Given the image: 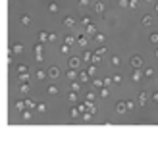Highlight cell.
Listing matches in <instances>:
<instances>
[{
    "mask_svg": "<svg viewBox=\"0 0 158 152\" xmlns=\"http://www.w3.org/2000/svg\"><path fill=\"white\" fill-rule=\"evenodd\" d=\"M129 64H131V66L135 68V70H139L141 66H143V58H141L139 54H133V56L129 58Z\"/></svg>",
    "mask_w": 158,
    "mask_h": 152,
    "instance_id": "1",
    "label": "cell"
},
{
    "mask_svg": "<svg viewBox=\"0 0 158 152\" xmlns=\"http://www.w3.org/2000/svg\"><path fill=\"white\" fill-rule=\"evenodd\" d=\"M79 64H81V58H77V56H71L70 60H68V66H70L71 70H77Z\"/></svg>",
    "mask_w": 158,
    "mask_h": 152,
    "instance_id": "2",
    "label": "cell"
},
{
    "mask_svg": "<svg viewBox=\"0 0 158 152\" xmlns=\"http://www.w3.org/2000/svg\"><path fill=\"white\" fill-rule=\"evenodd\" d=\"M114 108H116V112H118L120 116H121V114H125V112H127V102H121V100H120V102H116V106H114Z\"/></svg>",
    "mask_w": 158,
    "mask_h": 152,
    "instance_id": "3",
    "label": "cell"
},
{
    "mask_svg": "<svg viewBox=\"0 0 158 152\" xmlns=\"http://www.w3.org/2000/svg\"><path fill=\"white\" fill-rule=\"evenodd\" d=\"M64 27H68V29L75 27V19L71 18V16H66V18H64Z\"/></svg>",
    "mask_w": 158,
    "mask_h": 152,
    "instance_id": "4",
    "label": "cell"
},
{
    "mask_svg": "<svg viewBox=\"0 0 158 152\" xmlns=\"http://www.w3.org/2000/svg\"><path fill=\"white\" fill-rule=\"evenodd\" d=\"M96 33H98V31H96V27L93 25V23H91V25H87V27H85V35H87V37H95Z\"/></svg>",
    "mask_w": 158,
    "mask_h": 152,
    "instance_id": "5",
    "label": "cell"
},
{
    "mask_svg": "<svg viewBox=\"0 0 158 152\" xmlns=\"http://www.w3.org/2000/svg\"><path fill=\"white\" fill-rule=\"evenodd\" d=\"M58 75H60V68L52 66L50 70H48V77H50V79H58Z\"/></svg>",
    "mask_w": 158,
    "mask_h": 152,
    "instance_id": "6",
    "label": "cell"
},
{
    "mask_svg": "<svg viewBox=\"0 0 158 152\" xmlns=\"http://www.w3.org/2000/svg\"><path fill=\"white\" fill-rule=\"evenodd\" d=\"M68 79H70V81H75V79H79V73H77V70H71L70 68V71H68Z\"/></svg>",
    "mask_w": 158,
    "mask_h": 152,
    "instance_id": "7",
    "label": "cell"
},
{
    "mask_svg": "<svg viewBox=\"0 0 158 152\" xmlns=\"http://www.w3.org/2000/svg\"><path fill=\"white\" fill-rule=\"evenodd\" d=\"M131 79H133V83H139L141 79H143V73H141L139 70H135V71L131 73Z\"/></svg>",
    "mask_w": 158,
    "mask_h": 152,
    "instance_id": "8",
    "label": "cell"
},
{
    "mask_svg": "<svg viewBox=\"0 0 158 152\" xmlns=\"http://www.w3.org/2000/svg\"><path fill=\"white\" fill-rule=\"evenodd\" d=\"M19 21H21V25H31V16H27V14H23V16L19 18Z\"/></svg>",
    "mask_w": 158,
    "mask_h": 152,
    "instance_id": "9",
    "label": "cell"
},
{
    "mask_svg": "<svg viewBox=\"0 0 158 152\" xmlns=\"http://www.w3.org/2000/svg\"><path fill=\"white\" fill-rule=\"evenodd\" d=\"M77 45H79V46H87V45H89V39H87V35H81V37L77 39Z\"/></svg>",
    "mask_w": 158,
    "mask_h": 152,
    "instance_id": "10",
    "label": "cell"
},
{
    "mask_svg": "<svg viewBox=\"0 0 158 152\" xmlns=\"http://www.w3.org/2000/svg\"><path fill=\"white\" fill-rule=\"evenodd\" d=\"M71 91H75V93H79V91H81V81H79V79L71 81Z\"/></svg>",
    "mask_w": 158,
    "mask_h": 152,
    "instance_id": "11",
    "label": "cell"
},
{
    "mask_svg": "<svg viewBox=\"0 0 158 152\" xmlns=\"http://www.w3.org/2000/svg\"><path fill=\"white\" fill-rule=\"evenodd\" d=\"M93 56H95V54H93L91 50H85V52H83V60H85V62H93Z\"/></svg>",
    "mask_w": 158,
    "mask_h": 152,
    "instance_id": "12",
    "label": "cell"
},
{
    "mask_svg": "<svg viewBox=\"0 0 158 152\" xmlns=\"http://www.w3.org/2000/svg\"><path fill=\"white\" fill-rule=\"evenodd\" d=\"M70 116L73 118V120H75V118H81V110H79V108H71V110H70Z\"/></svg>",
    "mask_w": 158,
    "mask_h": 152,
    "instance_id": "13",
    "label": "cell"
},
{
    "mask_svg": "<svg viewBox=\"0 0 158 152\" xmlns=\"http://www.w3.org/2000/svg\"><path fill=\"white\" fill-rule=\"evenodd\" d=\"M48 35H50V33H46V31H41L39 33V41H41V43H46V41H48Z\"/></svg>",
    "mask_w": 158,
    "mask_h": 152,
    "instance_id": "14",
    "label": "cell"
},
{
    "mask_svg": "<svg viewBox=\"0 0 158 152\" xmlns=\"http://www.w3.org/2000/svg\"><path fill=\"white\" fill-rule=\"evenodd\" d=\"M21 50H23V45H21V43H16V45L12 46V52H14V54H19Z\"/></svg>",
    "mask_w": 158,
    "mask_h": 152,
    "instance_id": "15",
    "label": "cell"
},
{
    "mask_svg": "<svg viewBox=\"0 0 158 152\" xmlns=\"http://www.w3.org/2000/svg\"><path fill=\"white\" fill-rule=\"evenodd\" d=\"M89 77H91V75H89V71H81V73H79V81H81V83H87Z\"/></svg>",
    "mask_w": 158,
    "mask_h": 152,
    "instance_id": "16",
    "label": "cell"
},
{
    "mask_svg": "<svg viewBox=\"0 0 158 152\" xmlns=\"http://www.w3.org/2000/svg\"><path fill=\"white\" fill-rule=\"evenodd\" d=\"M98 95H100L102 98H108V96H110V89H108V87H100V93H98Z\"/></svg>",
    "mask_w": 158,
    "mask_h": 152,
    "instance_id": "17",
    "label": "cell"
},
{
    "mask_svg": "<svg viewBox=\"0 0 158 152\" xmlns=\"http://www.w3.org/2000/svg\"><path fill=\"white\" fill-rule=\"evenodd\" d=\"M146 98H149L146 93H139V104H141V106H145V104H146Z\"/></svg>",
    "mask_w": 158,
    "mask_h": 152,
    "instance_id": "18",
    "label": "cell"
},
{
    "mask_svg": "<svg viewBox=\"0 0 158 152\" xmlns=\"http://www.w3.org/2000/svg\"><path fill=\"white\" fill-rule=\"evenodd\" d=\"M21 118H23V120L25 121H29L33 118V114H31V110H23V112H21Z\"/></svg>",
    "mask_w": 158,
    "mask_h": 152,
    "instance_id": "19",
    "label": "cell"
},
{
    "mask_svg": "<svg viewBox=\"0 0 158 152\" xmlns=\"http://www.w3.org/2000/svg\"><path fill=\"white\" fill-rule=\"evenodd\" d=\"M81 120L83 121H91V120H93V112H83V114H81Z\"/></svg>",
    "mask_w": 158,
    "mask_h": 152,
    "instance_id": "20",
    "label": "cell"
},
{
    "mask_svg": "<svg viewBox=\"0 0 158 152\" xmlns=\"http://www.w3.org/2000/svg\"><path fill=\"white\" fill-rule=\"evenodd\" d=\"M64 43H66V45H73V43H77V39H73V35H68V37L64 39Z\"/></svg>",
    "mask_w": 158,
    "mask_h": 152,
    "instance_id": "21",
    "label": "cell"
},
{
    "mask_svg": "<svg viewBox=\"0 0 158 152\" xmlns=\"http://www.w3.org/2000/svg\"><path fill=\"white\" fill-rule=\"evenodd\" d=\"M25 100H19V102H16V110H19V112H23L25 110Z\"/></svg>",
    "mask_w": 158,
    "mask_h": 152,
    "instance_id": "22",
    "label": "cell"
},
{
    "mask_svg": "<svg viewBox=\"0 0 158 152\" xmlns=\"http://www.w3.org/2000/svg\"><path fill=\"white\" fill-rule=\"evenodd\" d=\"M19 91H21V93H29V91H31V85H29V83H21Z\"/></svg>",
    "mask_w": 158,
    "mask_h": 152,
    "instance_id": "23",
    "label": "cell"
},
{
    "mask_svg": "<svg viewBox=\"0 0 158 152\" xmlns=\"http://www.w3.org/2000/svg\"><path fill=\"white\" fill-rule=\"evenodd\" d=\"M87 71H89V75L93 77V75H95V73H96V64H91V66H89V68H87Z\"/></svg>",
    "mask_w": 158,
    "mask_h": 152,
    "instance_id": "24",
    "label": "cell"
},
{
    "mask_svg": "<svg viewBox=\"0 0 158 152\" xmlns=\"http://www.w3.org/2000/svg\"><path fill=\"white\" fill-rule=\"evenodd\" d=\"M95 41H96V43H104V41H106L104 33H96V35H95Z\"/></svg>",
    "mask_w": 158,
    "mask_h": 152,
    "instance_id": "25",
    "label": "cell"
},
{
    "mask_svg": "<svg viewBox=\"0 0 158 152\" xmlns=\"http://www.w3.org/2000/svg\"><path fill=\"white\" fill-rule=\"evenodd\" d=\"M106 52H108V48H106V46H98V48H96V52H95V54H98V56H104Z\"/></svg>",
    "mask_w": 158,
    "mask_h": 152,
    "instance_id": "26",
    "label": "cell"
},
{
    "mask_svg": "<svg viewBox=\"0 0 158 152\" xmlns=\"http://www.w3.org/2000/svg\"><path fill=\"white\" fill-rule=\"evenodd\" d=\"M19 81L21 83H29V71H27V73H19Z\"/></svg>",
    "mask_w": 158,
    "mask_h": 152,
    "instance_id": "27",
    "label": "cell"
},
{
    "mask_svg": "<svg viewBox=\"0 0 158 152\" xmlns=\"http://www.w3.org/2000/svg\"><path fill=\"white\" fill-rule=\"evenodd\" d=\"M81 23H83V27H87V25H91L93 21H91V18H89V16H83V18H81Z\"/></svg>",
    "mask_w": 158,
    "mask_h": 152,
    "instance_id": "28",
    "label": "cell"
},
{
    "mask_svg": "<svg viewBox=\"0 0 158 152\" xmlns=\"http://www.w3.org/2000/svg\"><path fill=\"white\" fill-rule=\"evenodd\" d=\"M46 93H48V95H58V87L56 85H50V87L46 89Z\"/></svg>",
    "mask_w": 158,
    "mask_h": 152,
    "instance_id": "29",
    "label": "cell"
},
{
    "mask_svg": "<svg viewBox=\"0 0 158 152\" xmlns=\"http://www.w3.org/2000/svg\"><path fill=\"white\" fill-rule=\"evenodd\" d=\"M35 110H37V112H41V114H44V112H46V104H44V102H41V104H37V108H35Z\"/></svg>",
    "mask_w": 158,
    "mask_h": 152,
    "instance_id": "30",
    "label": "cell"
},
{
    "mask_svg": "<svg viewBox=\"0 0 158 152\" xmlns=\"http://www.w3.org/2000/svg\"><path fill=\"white\" fill-rule=\"evenodd\" d=\"M48 12H52V14L58 12V4L56 2H50V4H48Z\"/></svg>",
    "mask_w": 158,
    "mask_h": 152,
    "instance_id": "31",
    "label": "cell"
},
{
    "mask_svg": "<svg viewBox=\"0 0 158 152\" xmlns=\"http://www.w3.org/2000/svg\"><path fill=\"white\" fill-rule=\"evenodd\" d=\"M46 77H48V73H46V71H43V70L37 71V79H41V81H43V79H46Z\"/></svg>",
    "mask_w": 158,
    "mask_h": 152,
    "instance_id": "32",
    "label": "cell"
},
{
    "mask_svg": "<svg viewBox=\"0 0 158 152\" xmlns=\"http://www.w3.org/2000/svg\"><path fill=\"white\" fill-rule=\"evenodd\" d=\"M95 12H98V14L104 12V4H102V2H96L95 4Z\"/></svg>",
    "mask_w": 158,
    "mask_h": 152,
    "instance_id": "33",
    "label": "cell"
},
{
    "mask_svg": "<svg viewBox=\"0 0 158 152\" xmlns=\"http://www.w3.org/2000/svg\"><path fill=\"white\" fill-rule=\"evenodd\" d=\"M68 100H70V102H77V93H75V91H71L70 95H68Z\"/></svg>",
    "mask_w": 158,
    "mask_h": 152,
    "instance_id": "34",
    "label": "cell"
},
{
    "mask_svg": "<svg viewBox=\"0 0 158 152\" xmlns=\"http://www.w3.org/2000/svg\"><path fill=\"white\" fill-rule=\"evenodd\" d=\"M33 50H35V54H43V43L35 45V46H33Z\"/></svg>",
    "mask_w": 158,
    "mask_h": 152,
    "instance_id": "35",
    "label": "cell"
},
{
    "mask_svg": "<svg viewBox=\"0 0 158 152\" xmlns=\"http://www.w3.org/2000/svg\"><path fill=\"white\" fill-rule=\"evenodd\" d=\"M18 71H19V73H27V71H29V68H27L25 64H19V66H18Z\"/></svg>",
    "mask_w": 158,
    "mask_h": 152,
    "instance_id": "36",
    "label": "cell"
},
{
    "mask_svg": "<svg viewBox=\"0 0 158 152\" xmlns=\"http://www.w3.org/2000/svg\"><path fill=\"white\" fill-rule=\"evenodd\" d=\"M85 102H87V110H89V112H93V114H95V112H96V106L93 104V102H89V100H85Z\"/></svg>",
    "mask_w": 158,
    "mask_h": 152,
    "instance_id": "37",
    "label": "cell"
},
{
    "mask_svg": "<svg viewBox=\"0 0 158 152\" xmlns=\"http://www.w3.org/2000/svg\"><path fill=\"white\" fill-rule=\"evenodd\" d=\"M152 23V16H145L143 18V25H151Z\"/></svg>",
    "mask_w": 158,
    "mask_h": 152,
    "instance_id": "38",
    "label": "cell"
},
{
    "mask_svg": "<svg viewBox=\"0 0 158 152\" xmlns=\"http://www.w3.org/2000/svg\"><path fill=\"white\" fill-rule=\"evenodd\" d=\"M93 85L95 87H104V79H93Z\"/></svg>",
    "mask_w": 158,
    "mask_h": 152,
    "instance_id": "39",
    "label": "cell"
},
{
    "mask_svg": "<svg viewBox=\"0 0 158 152\" xmlns=\"http://www.w3.org/2000/svg\"><path fill=\"white\" fill-rule=\"evenodd\" d=\"M151 43H154V45H158V33H151Z\"/></svg>",
    "mask_w": 158,
    "mask_h": 152,
    "instance_id": "40",
    "label": "cell"
},
{
    "mask_svg": "<svg viewBox=\"0 0 158 152\" xmlns=\"http://www.w3.org/2000/svg\"><path fill=\"white\" fill-rule=\"evenodd\" d=\"M25 106H27V108H37V104H35L31 98H27V100H25Z\"/></svg>",
    "mask_w": 158,
    "mask_h": 152,
    "instance_id": "41",
    "label": "cell"
},
{
    "mask_svg": "<svg viewBox=\"0 0 158 152\" xmlns=\"http://www.w3.org/2000/svg\"><path fill=\"white\" fill-rule=\"evenodd\" d=\"M137 6H139V0H129V6L127 8H133V10H135Z\"/></svg>",
    "mask_w": 158,
    "mask_h": 152,
    "instance_id": "42",
    "label": "cell"
},
{
    "mask_svg": "<svg viewBox=\"0 0 158 152\" xmlns=\"http://www.w3.org/2000/svg\"><path fill=\"white\" fill-rule=\"evenodd\" d=\"M112 83H114V79H112V77H104V87H110Z\"/></svg>",
    "mask_w": 158,
    "mask_h": 152,
    "instance_id": "43",
    "label": "cell"
},
{
    "mask_svg": "<svg viewBox=\"0 0 158 152\" xmlns=\"http://www.w3.org/2000/svg\"><path fill=\"white\" fill-rule=\"evenodd\" d=\"M60 52H62V54H68V52H70V45H66V43H64V46L60 48Z\"/></svg>",
    "mask_w": 158,
    "mask_h": 152,
    "instance_id": "44",
    "label": "cell"
},
{
    "mask_svg": "<svg viewBox=\"0 0 158 152\" xmlns=\"http://www.w3.org/2000/svg\"><path fill=\"white\" fill-rule=\"evenodd\" d=\"M145 75L146 77H152V75H154V70H152V68H146V70H145Z\"/></svg>",
    "mask_w": 158,
    "mask_h": 152,
    "instance_id": "45",
    "label": "cell"
},
{
    "mask_svg": "<svg viewBox=\"0 0 158 152\" xmlns=\"http://www.w3.org/2000/svg\"><path fill=\"white\" fill-rule=\"evenodd\" d=\"M85 100L93 102V100H95V93H87V96H85Z\"/></svg>",
    "mask_w": 158,
    "mask_h": 152,
    "instance_id": "46",
    "label": "cell"
},
{
    "mask_svg": "<svg viewBox=\"0 0 158 152\" xmlns=\"http://www.w3.org/2000/svg\"><path fill=\"white\" fill-rule=\"evenodd\" d=\"M120 62H121L120 56H114V58H112V66H120Z\"/></svg>",
    "mask_w": 158,
    "mask_h": 152,
    "instance_id": "47",
    "label": "cell"
},
{
    "mask_svg": "<svg viewBox=\"0 0 158 152\" xmlns=\"http://www.w3.org/2000/svg\"><path fill=\"white\" fill-rule=\"evenodd\" d=\"M100 60H102V56H98V54H95V56H93V62H91V64H98Z\"/></svg>",
    "mask_w": 158,
    "mask_h": 152,
    "instance_id": "48",
    "label": "cell"
},
{
    "mask_svg": "<svg viewBox=\"0 0 158 152\" xmlns=\"http://www.w3.org/2000/svg\"><path fill=\"white\" fill-rule=\"evenodd\" d=\"M112 79H114V83H118V85L121 83V75H112Z\"/></svg>",
    "mask_w": 158,
    "mask_h": 152,
    "instance_id": "49",
    "label": "cell"
},
{
    "mask_svg": "<svg viewBox=\"0 0 158 152\" xmlns=\"http://www.w3.org/2000/svg\"><path fill=\"white\" fill-rule=\"evenodd\" d=\"M127 110H135V102L127 100Z\"/></svg>",
    "mask_w": 158,
    "mask_h": 152,
    "instance_id": "50",
    "label": "cell"
},
{
    "mask_svg": "<svg viewBox=\"0 0 158 152\" xmlns=\"http://www.w3.org/2000/svg\"><path fill=\"white\" fill-rule=\"evenodd\" d=\"M35 60L37 62H43V54H35Z\"/></svg>",
    "mask_w": 158,
    "mask_h": 152,
    "instance_id": "51",
    "label": "cell"
},
{
    "mask_svg": "<svg viewBox=\"0 0 158 152\" xmlns=\"http://www.w3.org/2000/svg\"><path fill=\"white\" fill-rule=\"evenodd\" d=\"M48 41H50V43H52V41H56V35H54V33H50V35H48Z\"/></svg>",
    "mask_w": 158,
    "mask_h": 152,
    "instance_id": "52",
    "label": "cell"
},
{
    "mask_svg": "<svg viewBox=\"0 0 158 152\" xmlns=\"http://www.w3.org/2000/svg\"><path fill=\"white\" fill-rule=\"evenodd\" d=\"M120 4L121 6H129V0H120Z\"/></svg>",
    "mask_w": 158,
    "mask_h": 152,
    "instance_id": "53",
    "label": "cell"
},
{
    "mask_svg": "<svg viewBox=\"0 0 158 152\" xmlns=\"http://www.w3.org/2000/svg\"><path fill=\"white\" fill-rule=\"evenodd\" d=\"M152 100H154V102H158V93H152Z\"/></svg>",
    "mask_w": 158,
    "mask_h": 152,
    "instance_id": "54",
    "label": "cell"
},
{
    "mask_svg": "<svg viewBox=\"0 0 158 152\" xmlns=\"http://www.w3.org/2000/svg\"><path fill=\"white\" fill-rule=\"evenodd\" d=\"M79 4H81V6H87V4H89V0H79Z\"/></svg>",
    "mask_w": 158,
    "mask_h": 152,
    "instance_id": "55",
    "label": "cell"
},
{
    "mask_svg": "<svg viewBox=\"0 0 158 152\" xmlns=\"http://www.w3.org/2000/svg\"><path fill=\"white\" fill-rule=\"evenodd\" d=\"M154 54H156V58H158V48H156V52H154Z\"/></svg>",
    "mask_w": 158,
    "mask_h": 152,
    "instance_id": "56",
    "label": "cell"
},
{
    "mask_svg": "<svg viewBox=\"0 0 158 152\" xmlns=\"http://www.w3.org/2000/svg\"><path fill=\"white\" fill-rule=\"evenodd\" d=\"M146 2H154V0H146Z\"/></svg>",
    "mask_w": 158,
    "mask_h": 152,
    "instance_id": "57",
    "label": "cell"
},
{
    "mask_svg": "<svg viewBox=\"0 0 158 152\" xmlns=\"http://www.w3.org/2000/svg\"><path fill=\"white\" fill-rule=\"evenodd\" d=\"M156 12H158V4H156Z\"/></svg>",
    "mask_w": 158,
    "mask_h": 152,
    "instance_id": "58",
    "label": "cell"
}]
</instances>
